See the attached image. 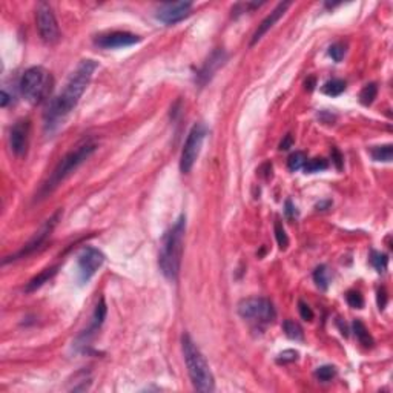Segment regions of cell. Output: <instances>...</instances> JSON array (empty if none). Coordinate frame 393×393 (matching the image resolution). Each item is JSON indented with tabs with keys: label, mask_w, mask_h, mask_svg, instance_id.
<instances>
[{
	"label": "cell",
	"mask_w": 393,
	"mask_h": 393,
	"mask_svg": "<svg viewBox=\"0 0 393 393\" xmlns=\"http://www.w3.org/2000/svg\"><path fill=\"white\" fill-rule=\"evenodd\" d=\"M327 166H329V163H327L326 158H312L304 164V169H306V172L313 174V172H320V170L327 169Z\"/></svg>",
	"instance_id": "484cf974"
},
{
	"label": "cell",
	"mask_w": 393,
	"mask_h": 393,
	"mask_svg": "<svg viewBox=\"0 0 393 393\" xmlns=\"http://www.w3.org/2000/svg\"><path fill=\"white\" fill-rule=\"evenodd\" d=\"M289 7H290V2H281V4H278V5L275 7V10L258 25V30L255 31V34H254V37H252V40H251V45H255L258 40H261V37L284 16V13L287 11Z\"/></svg>",
	"instance_id": "9a60e30c"
},
{
	"label": "cell",
	"mask_w": 393,
	"mask_h": 393,
	"mask_svg": "<svg viewBox=\"0 0 393 393\" xmlns=\"http://www.w3.org/2000/svg\"><path fill=\"white\" fill-rule=\"evenodd\" d=\"M225 60H226L225 51H222V50L215 51V53L209 57V60L205 63V66L200 69L199 76H196V80H199V83H200V85H206V82L211 80V77L214 76V72L225 63Z\"/></svg>",
	"instance_id": "2e32d148"
},
{
	"label": "cell",
	"mask_w": 393,
	"mask_h": 393,
	"mask_svg": "<svg viewBox=\"0 0 393 393\" xmlns=\"http://www.w3.org/2000/svg\"><path fill=\"white\" fill-rule=\"evenodd\" d=\"M370 263H372V266L376 269V272L382 274V272H385V269H387L388 258H387L385 254H381V252L373 251V252L370 254Z\"/></svg>",
	"instance_id": "603a6c76"
},
{
	"label": "cell",
	"mask_w": 393,
	"mask_h": 393,
	"mask_svg": "<svg viewBox=\"0 0 393 393\" xmlns=\"http://www.w3.org/2000/svg\"><path fill=\"white\" fill-rule=\"evenodd\" d=\"M95 149H97V144L94 141H85L80 146H77L74 151L66 154L59 161V164L56 166V169L53 170L50 178L45 181V184L40 187V190H39L40 199H43V196L51 193L65 178H68L80 164H83L95 152Z\"/></svg>",
	"instance_id": "277c9868"
},
{
	"label": "cell",
	"mask_w": 393,
	"mask_h": 393,
	"mask_svg": "<svg viewBox=\"0 0 393 393\" xmlns=\"http://www.w3.org/2000/svg\"><path fill=\"white\" fill-rule=\"evenodd\" d=\"M335 375H336V369L333 365H321L315 372V376L320 381H330Z\"/></svg>",
	"instance_id": "83f0119b"
},
{
	"label": "cell",
	"mask_w": 393,
	"mask_h": 393,
	"mask_svg": "<svg viewBox=\"0 0 393 393\" xmlns=\"http://www.w3.org/2000/svg\"><path fill=\"white\" fill-rule=\"evenodd\" d=\"M97 68H99V63L92 59H85L79 63L76 71L68 79L63 91L53 99V102L50 103L45 112V129L48 132H53L66 118V115L77 106L80 97L88 88Z\"/></svg>",
	"instance_id": "6da1fadb"
},
{
	"label": "cell",
	"mask_w": 393,
	"mask_h": 393,
	"mask_svg": "<svg viewBox=\"0 0 393 393\" xmlns=\"http://www.w3.org/2000/svg\"><path fill=\"white\" fill-rule=\"evenodd\" d=\"M30 132L31 123L28 118H22L14 123V126L10 131V148L14 152V155L22 157L27 154L30 144Z\"/></svg>",
	"instance_id": "8fae6325"
},
{
	"label": "cell",
	"mask_w": 393,
	"mask_h": 393,
	"mask_svg": "<svg viewBox=\"0 0 393 393\" xmlns=\"http://www.w3.org/2000/svg\"><path fill=\"white\" fill-rule=\"evenodd\" d=\"M105 263V255L91 246H86L80 251L77 255V278L80 284H86L95 272L102 267Z\"/></svg>",
	"instance_id": "ba28073f"
},
{
	"label": "cell",
	"mask_w": 393,
	"mask_h": 393,
	"mask_svg": "<svg viewBox=\"0 0 393 393\" xmlns=\"http://www.w3.org/2000/svg\"><path fill=\"white\" fill-rule=\"evenodd\" d=\"M292 144H293V138H292V135H290V134H287V135L281 140V143H280V149H281V151H287L289 148H292Z\"/></svg>",
	"instance_id": "e575fe53"
},
{
	"label": "cell",
	"mask_w": 393,
	"mask_h": 393,
	"mask_svg": "<svg viewBox=\"0 0 393 393\" xmlns=\"http://www.w3.org/2000/svg\"><path fill=\"white\" fill-rule=\"evenodd\" d=\"M60 217H62V211L59 209L51 218H48L43 225H42V228L34 234V237L17 252V254H14V255H11V257H7L5 260H4V264H7V263H10V261H16V260H20V258H25V257H28V255H31L33 252H36L45 241H46V238L51 235V232L54 231V228L57 226V223H59V220H60Z\"/></svg>",
	"instance_id": "9c48e42d"
},
{
	"label": "cell",
	"mask_w": 393,
	"mask_h": 393,
	"mask_svg": "<svg viewBox=\"0 0 393 393\" xmlns=\"http://www.w3.org/2000/svg\"><path fill=\"white\" fill-rule=\"evenodd\" d=\"M141 40L140 36H135L132 33L126 31H114L109 34H102L95 39V45L103 48V50H114V48H125V46H132Z\"/></svg>",
	"instance_id": "7c38bea8"
},
{
	"label": "cell",
	"mask_w": 393,
	"mask_h": 393,
	"mask_svg": "<svg viewBox=\"0 0 393 393\" xmlns=\"http://www.w3.org/2000/svg\"><path fill=\"white\" fill-rule=\"evenodd\" d=\"M306 164V154L301 151H297L293 154H290L289 160H287V166L290 170H298Z\"/></svg>",
	"instance_id": "d4e9b609"
},
{
	"label": "cell",
	"mask_w": 393,
	"mask_h": 393,
	"mask_svg": "<svg viewBox=\"0 0 393 393\" xmlns=\"http://www.w3.org/2000/svg\"><path fill=\"white\" fill-rule=\"evenodd\" d=\"M206 134H208V129L203 123H195L192 126V129L189 131L187 138L183 146V151H181V158H180V170L183 174L190 172V169L193 167L196 158L200 155Z\"/></svg>",
	"instance_id": "8992f818"
},
{
	"label": "cell",
	"mask_w": 393,
	"mask_h": 393,
	"mask_svg": "<svg viewBox=\"0 0 393 393\" xmlns=\"http://www.w3.org/2000/svg\"><path fill=\"white\" fill-rule=\"evenodd\" d=\"M295 214H297V211H295V208H293L292 202H290V200H287V202H286V215H287V218H293V217H295Z\"/></svg>",
	"instance_id": "d590c367"
},
{
	"label": "cell",
	"mask_w": 393,
	"mask_h": 393,
	"mask_svg": "<svg viewBox=\"0 0 393 393\" xmlns=\"http://www.w3.org/2000/svg\"><path fill=\"white\" fill-rule=\"evenodd\" d=\"M332 160H333V163L338 169L342 167V157H341V154L336 148H332Z\"/></svg>",
	"instance_id": "836d02e7"
},
{
	"label": "cell",
	"mask_w": 393,
	"mask_h": 393,
	"mask_svg": "<svg viewBox=\"0 0 393 393\" xmlns=\"http://www.w3.org/2000/svg\"><path fill=\"white\" fill-rule=\"evenodd\" d=\"M283 329H284V333H286L290 339L301 341V339L304 338V335H303V329H301L295 321H290V320L284 321Z\"/></svg>",
	"instance_id": "7402d4cb"
},
{
	"label": "cell",
	"mask_w": 393,
	"mask_h": 393,
	"mask_svg": "<svg viewBox=\"0 0 393 393\" xmlns=\"http://www.w3.org/2000/svg\"><path fill=\"white\" fill-rule=\"evenodd\" d=\"M372 158L375 161H391V157H393V149H391V144H382V146H375L372 151Z\"/></svg>",
	"instance_id": "d6986e66"
},
{
	"label": "cell",
	"mask_w": 393,
	"mask_h": 393,
	"mask_svg": "<svg viewBox=\"0 0 393 393\" xmlns=\"http://www.w3.org/2000/svg\"><path fill=\"white\" fill-rule=\"evenodd\" d=\"M10 102V95L7 91H2V100H0V105H2V108H5Z\"/></svg>",
	"instance_id": "8d00e7d4"
},
{
	"label": "cell",
	"mask_w": 393,
	"mask_h": 393,
	"mask_svg": "<svg viewBox=\"0 0 393 393\" xmlns=\"http://www.w3.org/2000/svg\"><path fill=\"white\" fill-rule=\"evenodd\" d=\"M192 8L190 2H175V4H164L157 11V19L166 25H174L183 20Z\"/></svg>",
	"instance_id": "4fadbf2b"
},
{
	"label": "cell",
	"mask_w": 393,
	"mask_h": 393,
	"mask_svg": "<svg viewBox=\"0 0 393 393\" xmlns=\"http://www.w3.org/2000/svg\"><path fill=\"white\" fill-rule=\"evenodd\" d=\"M346 91V82L341 80V79H333V80H329L324 83L323 86V92L330 95V97H336L339 94H342Z\"/></svg>",
	"instance_id": "ac0fdd59"
},
{
	"label": "cell",
	"mask_w": 393,
	"mask_h": 393,
	"mask_svg": "<svg viewBox=\"0 0 393 393\" xmlns=\"http://www.w3.org/2000/svg\"><path fill=\"white\" fill-rule=\"evenodd\" d=\"M376 94H378V86L375 83H369L364 86V89L361 91L359 94V102L364 105V106H369L373 103V100L376 99Z\"/></svg>",
	"instance_id": "44dd1931"
},
{
	"label": "cell",
	"mask_w": 393,
	"mask_h": 393,
	"mask_svg": "<svg viewBox=\"0 0 393 393\" xmlns=\"http://www.w3.org/2000/svg\"><path fill=\"white\" fill-rule=\"evenodd\" d=\"M238 313L248 320L255 323H272L277 316L275 307L267 298H246L238 304Z\"/></svg>",
	"instance_id": "52a82bcc"
},
{
	"label": "cell",
	"mask_w": 393,
	"mask_h": 393,
	"mask_svg": "<svg viewBox=\"0 0 393 393\" xmlns=\"http://www.w3.org/2000/svg\"><path fill=\"white\" fill-rule=\"evenodd\" d=\"M20 92L33 105L40 103L51 89V76L42 66L27 69L20 79Z\"/></svg>",
	"instance_id": "5b68a950"
},
{
	"label": "cell",
	"mask_w": 393,
	"mask_h": 393,
	"mask_svg": "<svg viewBox=\"0 0 393 393\" xmlns=\"http://www.w3.org/2000/svg\"><path fill=\"white\" fill-rule=\"evenodd\" d=\"M184 231H186V217L180 215V218L164 234V237L161 240L158 266H160L163 275L170 281H175L180 274Z\"/></svg>",
	"instance_id": "7a4b0ae2"
},
{
	"label": "cell",
	"mask_w": 393,
	"mask_h": 393,
	"mask_svg": "<svg viewBox=\"0 0 393 393\" xmlns=\"http://www.w3.org/2000/svg\"><path fill=\"white\" fill-rule=\"evenodd\" d=\"M36 19H37V30L42 40L46 43H56L60 37V31H59L56 16L48 4H40L37 7Z\"/></svg>",
	"instance_id": "30bf717a"
},
{
	"label": "cell",
	"mask_w": 393,
	"mask_h": 393,
	"mask_svg": "<svg viewBox=\"0 0 393 393\" xmlns=\"http://www.w3.org/2000/svg\"><path fill=\"white\" fill-rule=\"evenodd\" d=\"M57 266L56 267H50V269H45L43 272H40L37 277H34L28 284H27V287H25V290L27 292H34V290H37L39 287H42L46 281H50L56 274H57Z\"/></svg>",
	"instance_id": "e0dca14e"
},
{
	"label": "cell",
	"mask_w": 393,
	"mask_h": 393,
	"mask_svg": "<svg viewBox=\"0 0 393 393\" xmlns=\"http://www.w3.org/2000/svg\"><path fill=\"white\" fill-rule=\"evenodd\" d=\"M275 238H277V243H278V246H280L281 251L287 249V246H289V238H287V234H286L283 225L280 223V220L275 222Z\"/></svg>",
	"instance_id": "4316f807"
},
{
	"label": "cell",
	"mask_w": 393,
	"mask_h": 393,
	"mask_svg": "<svg viewBox=\"0 0 393 393\" xmlns=\"http://www.w3.org/2000/svg\"><path fill=\"white\" fill-rule=\"evenodd\" d=\"M353 332H355V335H356L358 341H359L362 346L370 347V346L373 344V339H372V336H370V333H369L367 327H365L359 320L353 321Z\"/></svg>",
	"instance_id": "ffe728a7"
},
{
	"label": "cell",
	"mask_w": 393,
	"mask_h": 393,
	"mask_svg": "<svg viewBox=\"0 0 393 393\" xmlns=\"http://www.w3.org/2000/svg\"><path fill=\"white\" fill-rule=\"evenodd\" d=\"M181 349H183L187 373L193 387L200 391H214L215 381L209 369V364L203 356V353L200 352V349L196 347V344L192 341V338L187 333L181 336Z\"/></svg>",
	"instance_id": "3957f363"
},
{
	"label": "cell",
	"mask_w": 393,
	"mask_h": 393,
	"mask_svg": "<svg viewBox=\"0 0 393 393\" xmlns=\"http://www.w3.org/2000/svg\"><path fill=\"white\" fill-rule=\"evenodd\" d=\"M346 298H347V303H349L352 307H355V309H361V307L364 306V298H362V295H361L359 292H356V290H350Z\"/></svg>",
	"instance_id": "f546056e"
},
{
	"label": "cell",
	"mask_w": 393,
	"mask_h": 393,
	"mask_svg": "<svg viewBox=\"0 0 393 393\" xmlns=\"http://www.w3.org/2000/svg\"><path fill=\"white\" fill-rule=\"evenodd\" d=\"M297 359H298V352H295V350H284V352L280 353L278 358H277V361H278L280 364L293 362V361H297Z\"/></svg>",
	"instance_id": "4dcf8cb0"
},
{
	"label": "cell",
	"mask_w": 393,
	"mask_h": 393,
	"mask_svg": "<svg viewBox=\"0 0 393 393\" xmlns=\"http://www.w3.org/2000/svg\"><path fill=\"white\" fill-rule=\"evenodd\" d=\"M346 54V46L342 43H333L330 48H329V56L335 60V62H341L342 57Z\"/></svg>",
	"instance_id": "f1b7e54d"
},
{
	"label": "cell",
	"mask_w": 393,
	"mask_h": 393,
	"mask_svg": "<svg viewBox=\"0 0 393 393\" xmlns=\"http://www.w3.org/2000/svg\"><path fill=\"white\" fill-rule=\"evenodd\" d=\"M106 313H108V307H106V303H105V298L102 297L100 301L97 303L95 309H94V313H92V321L89 324V327L86 330H83V333H80V336L77 338V342L82 341L80 346H85L92 336L95 332H99V329L102 327V324L105 323V318H106Z\"/></svg>",
	"instance_id": "5bb4252c"
},
{
	"label": "cell",
	"mask_w": 393,
	"mask_h": 393,
	"mask_svg": "<svg viewBox=\"0 0 393 393\" xmlns=\"http://www.w3.org/2000/svg\"><path fill=\"white\" fill-rule=\"evenodd\" d=\"M313 86H315V79L312 77V79H309V80L306 82V89L312 91V89H313Z\"/></svg>",
	"instance_id": "74e56055"
},
{
	"label": "cell",
	"mask_w": 393,
	"mask_h": 393,
	"mask_svg": "<svg viewBox=\"0 0 393 393\" xmlns=\"http://www.w3.org/2000/svg\"><path fill=\"white\" fill-rule=\"evenodd\" d=\"M313 280L316 283V286L323 290H326L329 287V272L326 266H318L313 272Z\"/></svg>",
	"instance_id": "cb8c5ba5"
},
{
	"label": "cell",
	"mask_w": 393,
	"mask_h": 393,
	"mask_svg": "<svg viewBox=\"0 0 393 393\" xmlns=\"http://www.w3.org/2000/svg\"><path fill=\"white\" fill-rule=\"evenodd\" d=\"M298 310H300V315H301L303 320H306V321H312L313 320V310L304 301H298Z\"/></svg>",
	"instance_id": "1f68e13d"
},
{
	"label": "cell",
	"mask_w": 393,
	"mask_h": 393,
	"mask_svg": "<svg viewBox=\"0 0 393 393\" xmlns=\"http://www.w3.org/2000/svg\"><path fill=\"white\" fill-rule=\"evenodd\" d=\"M385 304H387V293H385V289L382 287V289L378 290V307H379V310H382L385 307Z\"/></svg>",
	"instance_id": "d6a6232c"
}]
</instances>
